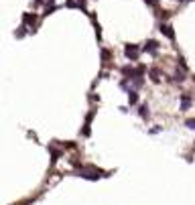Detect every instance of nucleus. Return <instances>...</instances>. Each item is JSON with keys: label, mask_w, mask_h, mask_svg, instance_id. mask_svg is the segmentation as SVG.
<instances>
[{"label": "nucleus", "mask_w": 195, "mask_h": 205, "mask_svg": "<svg viewBox=\"0 0 195 205\" xmlns=\"http://www.w3.org/2000/svg\"><path fill=\"white\" fill-rule=\"evenodd\" d=\"M173 79H175V81H185V71H179V69H177L175 71V75H173Z\"/></svg>", "instance_id": "obj_13"}, {"label": "nucleus", "mask_w": 195, "mask_h": 205, "mask_svg": "<svg viewBox=\"0 0 195 205\" xmlns=\"http://www.w3.org/2000/svg\"><path fill=\"white\" fill-rule=\"evenodd\" d=\"M159 31L165 35L167 39L175 41V31H173V27H171V25H167V23H161V25H159Z\"/></svg>", "instance_id": "obj_6"}, {"label": "nucleus", "mask_w": 195, "mask_h": 205, "mask_svg": "<svg viewBox=\"0 0 195 205\" xmlns=\"http://www.w3.org/2000/svg\"><path fill=\"white\" fill-rule=\"evenodd\" d=\"M142 51H144V53H151V55H156V51H159V41L148 39L144 45H142Z\"/></svg>", "instance_id": "obj_3"}, {"label": "nucleus", "mask_w": 195, "mask_h": 205, "mask_svg": "<svg viewBox=\"0 0 195 205\" xmlns=\"http://www.w3.org/2000/svg\"><path fill=\"white\" fill-rule=\"evenodd\" d=\"M138 116H140L142 120H148L151 112H148V106H146V104H140V106H138Z\"/></svg>", "instance_id": "obj_10"}, {"label": "nucleus", "mask_w": 195, "mask_h": 205, "mask_svg": "<svg viewBox=\"0 0 195 205\" xmlns=\"http://www.w3.org/2000/svg\"><path fill=\"white\" fill-rule=\"evenodd\" d=\"M49 150H51V166H53L55 162L59 161V156L63 154V152L59 150V148H55V144H49Z\"/></svg>", "instance_id": "obj_8"}, {"label": "nucleus", "mask_w": 195, "mask_h": 205, "mask_svg": "<svg viewBox=\"0 0 195 205\" xmlns=\"http://www.w3.org/2000/svg\"><path fill=\"white\" fill-rule=\"evenodd\" d=\"M65 6H67V8H77V6H79V0H67V2H65Z\"/></svg>", "instance_id": "obj_14"}, {"label": "nucleus", "mask_w": 195, "mask_h": 205, "mask_svg": "<svg viewBox=\"0 0 195 205\" xmlns=\"http://www.w3.org/2000/svg\"><path fill=\"white\" fill-rule=\"evenodd\" d=\"M181 2H191V0H181Z\"/></svg>", "instance_id": "obj_19"}, {"label": "nucleus", "mask_w": 195, "mask_h": 205, "mask_svg": "<svg viewBox=\"0 0 195 205\" xmlns=\"http://www.w3.org/2000/svg\"><path fill=\"white\" fill-rule=\"evenodd\" d=\"M148 73H151V79H152L155 83L161 81V71H159L156 67H151V69H148Z\"/></svg>", "instance_id": "obj_12"}, {"label": "nucleus", "mask_w": 195, "mask_h": 205, "mask_svg": "<svg viewBox=\"0 0 195 205\" xmlns=\"http://www.w3.org/2000/svg\"><path fill=\"white\" fill-rule=\"evenodd\" d=\"M23 25H27L31 31H35V29H37V14L24 12V14H23Z\"/></svg>", "instance_id": "obj_4"}, {"label": "nucleus", "mask_w": 195, "mask_h": 205, "mask_svg": "<svg viewBox=\"0 0 195 205\" xmlns=\"http://www.w3.org/2000/svg\"><path fill=\"white\" fill-rule=\"evenodd\" d=\"M27 203H29V201H24V203H19V205H27Z\"/></svg>", "instance_id": "obj_18"}, {"label": "nucleus", "mask_w": 195, "mask_h": 205, "mask_svg": "<svg viewBox=\"0 0 195 205\" xmlns=\"http://www.w3.org/2000/svg\"><path fill=\"white\" fill-rule=\"evenodd\" d=\"M128 104H130V106H136L138 104V92L136 89H128Z\"/></svg>", "instance_id": "obj_9"}, {"label": "nucleus", "mask_w": 195, "mask_h": 205, "mask_svg": "<svg viewBox=\"0 0 195 205\" xmlns=\"http://www.w3.org/2000/svg\"><path fill=\"white\" fill-rule=\"evenodd\" d=\"M185 126L189 128V130H195V118H191V120H185Z\"/></svg>", "instance_id": "obj_15"}, {"label": "nucleus", "mask_w": 195, "mask_h": 205, "mask_svg": "<svg viewBox=\"0 0 195 205\" xmlns=\"http://www.w3.org/2000/svg\"><path fill=\"white\" fill-rule=\"evenodd\" d=\"M140 51H142V47H138V45H134V43H128L126 47H124V55H126L130 61H136V59L140 57Z\"/></svg>", "instance_id": "obj_2"}, {"label": "nucleus", "mask_w": 195, "mask_h": 205, "mask_svg": "<svg viewBox=\"0 0 195 205\" xmlns=\"http://www.w3.org/2000/svg\"><path fill=\"white\" fill-rule=\"evenodd\" d=\"M159 132H163V126H155L148 130V134H159Z\"/></svg>", "instance_id": "obj_16"}, {"label": "nucleus", "mask_w": 195, "mask_h": 205, "mask_svg": "<svg viewBox=\"0 0 195 205\" xmlns=\"http://www.w3.org/2000/svg\"><path fill=\"white\" fill-rule=\"evenodd\" d=\"M144 2H146V4H151V6H155L156 2H159V0H144Z\"/></svg>", "instance_id": "obj_17"}, {"label": "nucleus", "mask_w": 195, "mask_h": 205, "mask_svg": "<svg viewBox=\"0 0 195 205\" xmlns=\"http://www.w3.org/2000/svg\"><path fill=\"white\" fill-rule=\"evenodd\" d=\"M77 177H83V179H88V181H98V179H102V177H108V173H104L102 169H98L93 165H81L77 169Z\"/></svg>", "instance_id": "obj_1"}, {"label": "nucleus", "mask_w": 195, "mask_h": 205, "mask_svg": "<svg viewBox=\"0 0 195 205\" xmlns=\"http://www.w3.org/2000/svg\"><path fill=\"white\" fill-rule=\"evenodd\" d=\"M193 81H195V77H193Z\"/></svg>", "instance_id": "obj_20"}, {"label": "nucleus", "mask_w": 195, "mask_h": 205, "mask_svg": "<svg viewBox=\"0 0 195 205\" xmlns=\"http://www.w3.org/2000/svg\"><path fill=\"white\" fill-rule=\"evenodd\" d=\"M191 104H193V100H191V96H187V93H183L181 96V112H187L191 108Z\"/></svg>", "instance_id": "obj_7"}, {"label": "nucleus", "mask_w": 195, "mask_h": 205, "mask_svg": "<svg viewBox=\"0 0 195 205\" xmlns=\"http://www.w3.org/2000/svg\"><path fill=\"white\" fill-rule=\"evenodd\" d=\"M93 114H96V112H89L88 116H85V124H83V128H81V136H89V134H92V120H93Z\"/></svg>", "instance_id": "obj_5"}, {"label": "nucleus", "mask_w": 195, "mask_h": 205, "mask_svg": "<svg viewBox=\"0 0 195 205\" xmlns=\"http://www.w3.org/2000/svg\"><path fill=\"white\" fill-rule=\"evenodd\" d=\"M29 27H27V25H20L19 27V29H16L15 31V37H16V39H23V37H24V35H27V33H29Z\"/></svg>", "instance_id": "obj_11"}]
</instances>
